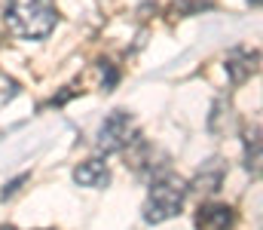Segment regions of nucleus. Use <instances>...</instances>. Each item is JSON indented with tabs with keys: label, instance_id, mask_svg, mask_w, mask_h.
<instances>
[{
	"label": "nucleus",
	"instance_id": "10",
	"mask_svg": "<svg viewBox=\"0 0 263 230\" xmlns=\"http://www.w3.org/2000/svg\"><path fill=\"white\" fill-rule=\"evenodd\" d=\"M0 230H15V227H0Z\"/></svg>",
	"mask_w": 263,
	"mask_h": 230
},
{
	"label": "nucleus",
	"instance_id": "6",
	"mask_svg": "<svg viewBox=\"0 0 263 230\" xmlns=\"http://www.w3.org/2000/svg\"><path fill=\"white\" fill-rule=\"evenodd\" d=\"M248 62H251L248 56H245L242 62H239V56H230V59H227V74H230V80H233V83H242L245 77L254 71V65H248Z\"/></svg>",
	"mask_w": 263,
	"mask_h": 230
},
{
	"label": "nucleus",
	"instance_id": "9",
	"mask_svg": "<svg viewBox=\"0 0 263 230\" xmlns=\"http://www.w3.org/2000/svg\"><path fill=\"white\" fill-rule=\"evenodd\" d=\"M25 181H28V175H18V178H15V181H9V184H6V187H3V197H12V193H15V190H18V187H22V184H25Z\"/></svg>",
	"mask_w": 263,
	"mask_h": 230
},
{
	"label": "nucleus",
	"instance_id": "5",
	"mask_svg": "<svg viewBox=\"0 0 263 230\" xmlns=\"http://www.w3.org/2000/svg\"><path fill=\"white\" fill-rule=\"evenodd\" d=\"M233 224V209L230 206H202L196 215L199 230H230Z\"/></svg>",
	"mask_w": 263,
	"mask_h": 230
},
{
	"label": "nucleus",
	"instance_id": "1",
	"mask_svg": "<svg viewBox=\"0 0 263 230\" xmlns=\"http://www.w3.org/2000/svg\"><path fill=\"white\" fill-rule=\"evenodd\" d=\"M6 28L15 37H46L55 28V3L52 0H9Z\"/></svg>",
	"mask_w": 263,
	"mask_h": 230
},
{
	"label": "nucleus",
	"instance_id": "4",
	"mask_svg": "<svg viewBox=\"0 0 263 230\" xmlns=\"http://www.w3.org/2000/svg\"><path fill=\"white\" fill-rule=\"evenodd\" d=\"M73 181L80 187H107L110 184V169L104 160H86L73 169Z\"/></svg>",
	"mask_w": 263,
	"mask_h": 230
},
{
	"label": "nucleus",
	"instance_id": "7",
	"mask_svg": "<svg viewBox=\"0 0 263 230\" xmlns=\"http://www.w3.org/2000/svg\"><path fill=\"white\" fill-rule=\"evenodd\" d=\"M18 95V83L15 80H9V77L0 74V104H6V101H12Z\"/></svg>",
	"mask_w": 263,
	"mask_h": 230
},
{
	"label": "nucleus",
	"instance_id": "8",
	"mask_svg": "<svg viewBox=\"0 0 263 230\" xmlns=\"http://www.w3.org/2000/svg\"><path fill=\"white\" fill-rule=\"evenodd\" d=\"M114 83H117V71L107 62H101V86L104 89H114Z\"/></svg>",
	"mask_w": 263,
	"mask_h": 230
},
{
	"label": "nucleus",
	"instance_id": "3",
	"mask_svg": "<svg viewBox=\"0 0 263 230\" xmlns=\"http://www.w3.org/2000/svg\"><path fill=\"white\" fill-rule=\"evenodd\" d=\"M132 141H135V120L126 111H114L98 129V148L104 153H114L129 148Z\"/></svg>",
	"mask_w": 263,
	"mask_h": 230
},
{
	"label": "nucleus",
	"instance_id": "2",
	"mask_svg": "<svg viewBox=\"0 0 263 230\" xmlns=\"http://www.w3.org/2000/svg\"><path fill=\"white\" fill-rule=\"evenodd\" d=\"M184 197H187V184L175 175H162L153 181L150 187V197H147V206H144V221L147 224H162L168 218H175L184 206Z\"/></svg>",
	"mask_w": 263,
	"mask_h": 230
}]
</instances>
